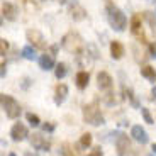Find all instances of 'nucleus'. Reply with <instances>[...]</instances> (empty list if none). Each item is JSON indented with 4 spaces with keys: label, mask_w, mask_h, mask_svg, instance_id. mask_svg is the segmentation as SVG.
Here are the masks:
<instances>
[{
    "label": "nucleus",
    "mask_w": 156,
    "mask_h": 156,
    "mask_svg": "<svg viewBox=\"0 0 156 156\" xmlns=\"http://www.w3.org/2000/svg\"><path fill=\"white\" fill-rule=\"evenodd\" d=\"M107 17H109V22L115 31H124L126 24H127V19L122 14L121 9H117L112 2H107Z\"/></svg>",
    "instance_id": "1"
},
{
    "label": "nucleus",
    "mask_w": 156,
    "mask_h": 156,
    "mask_svg": "<svg viewBox=\"0 0 156 156\" xmlns=\"http://www.w3.org/2000/svg\"><path fill=\"white\" fill-rule=\"evenodd\" d=\"M83 121H85L87 124H92V126H102L104 124V115H102L100 109H98V105L95 102L83 107Z\"/></svg>",
    "instance_id": "2"
},
{
    "label": "nucleus",
    "mask_w": 156,
    "mask_h": 156,
    "mask_svg": "<svg viewBox=\"0 0 156 156\" xmlns=\"http://www.w3.org/2000/svg\"><path fill=\"white\" fill-rule=\"evenodd\" d=\"M0 102H2V109L5 110L9 119H17L20 115V105L17 104V100L14 97L2 94L0 95Z\"/></svg>",
    "instance_id": "3"
},
{
    "label": "nucleus",
    "mask_w": 156,
    "mask_h": 156,
    "mask_svg": "<svg viewBox=\"0 0 156 156\" xmlns=\"http://www.w3.org/2000/svg\"><path fill=\"white\" fill-rule=\"evenodd\" d=\"M63 48L68 51V53H82V48H83V43H82V37H80V34L78 32H68L65 37H63L61 41Z\"/></svg>",
    "instance_id": "4"
},
{
    "label": "nucleus",
    "mask_w": 156,
    "mask_h": 156,
    "mask_svg": "<svg viewBox=\"0 0 156 156\" xmlns=\"http://www.w3.org/2000/svg\"><path fill=\"white\" fill-rule=\"evenodd\" d=\"M131 31H133L134 37L143 44H148V39H146L144 29H143V22H141V16L139 14H134L133 19H131Z\"/></svg>",
    "instance_id": "5"
},
{
    "label": "nucleus",
    "mask_w": 156,
    "mask_h": 156,
    "mask_svg": "<svg viewBox=\"0 0 156 156\" xmlns=\"http://www.w3.org/2000/svg\"><path fill=\"white\" fill-rule=\"evenodd\" d=\"M115 148H117V154L119 156H129L133 153V146H131V141L126 134H119L115 139Z\"/></svg>",
    "instance_id": "6"
},
{
    "label": "nucleus",
    "mask_w": 156,
    "mask_h": 156,
    "mask_svg": "<svg viewBox=\"0 0 156 156\" xmlns=\"http://www.w3.org/2000/svg\"><path fill=\"white\" fill-rule=\"evenodd\" d=\"M26 36H27V41L36 48V49H46V41H44L43 34H41L37 29H29V31L26 32Z\"/></svg>",
    "instance_id": "7"
},
{
    "label": "nucleus",
    "mask_w": 156,
    "mask_h": 156,
    "mask_svg": "<svg viewBox=\"0 0 156 156\" xmlns=\"http://www.w3.org/2000/svg\"><path fill=\"white\" fill-rule=\"evenodd\" d=\"M68 10H70L71 19L76 20V22H80V20H83L87 17V10L80 4H78L76 0H71L70 4H68Z\"/></svg>",
    "instance_id": "8"
},
{
    "label": "nucleus",
    "mask_w": 156,
    "mask_h": 156,
    "mask_svg": "<svg viewBox=\"0 0 156 156\" xmlns=\"http://www.w3.org/2000/svg\"><path fill=\"white\" fill-rule=\"evenodd\" d=\"M31 144H32V148L39 149V151H49V148H51L49 141H48L43 134H37V133H34L31 136Z\"/></svg>",
    "instance_id": "9"
},
{
    "label": "nucleus",
    "mask_w": 156,
    "mask_h": 156,
    "mask_svg": "<svg viewBox=\"0 0 156 156\" xmlns=\"http://www.w3.org/2000/svg\"><path fill=\"white\" fill-rule=\"evenodd\" d=\"M10 136H12L14 141H24L26 137L29 136V131H27V127H26L22 122H16V124L12 126V129H10Z\"/></svg>",
    "instance_id": "10"
},
{
    "label": "nucleus",
    "mask_w": 156,
    "mask_h": 156,
    "mask_svg": "<svg viewBox=\"0 0 156 156\" xmlns=\"http://www.w3.org/2000/svg\"><path fill=\"white\" fill-rule=\"evenodd\" d=\"M97 83H98V88L100 90H110L114 85V80L107 71H100L97 75Z\"/></svg>",
    "instance_id": "11"
},
{
    "label": "nucleus",
    "mask_w": 156,
    "mask_h": 156,
    "mask_svg": "<svg viewBox=\"0 0 156 156\" xmlns=\"http://www.w3.org/2000/svg\"><path fill=\"white\" fill-rule=\"evenodd\" d=\"M131 136H133L139 144H146V143L149 141L144 127H141V126H133V129H131Z\"/></svg>",
    "instance_id": "12"
},
{
    "label": "nucleus",
    "mask_w": 156,
    "mask_h": 156,
    "mask_svg": "<svg viewBox=\"0 0 156 156\" xmlns=\"http://www.w3.org/2000/svg\"><path fill=\"white\" fill-rule=\"evenodd\" d=\"M66 95H68V87L65 83H59L55 90V104L56 105H61L63 102H65V98H66Z\"/></svg>",
    "instance_id": "13"
},
{
    "label": "nucleus",
    "mask_w": 156,
    "mask_h": 156,
    "mask_svg": "<svg viewBox=\"0 0 156 156\" xmlns=\"http://www.w3.org/2000/svg\"><path fill=\"white\" fill-rule=\"evenodd\" d=\"M2 16H4L7 20H16L17 19V9H16V5L5 2V4L2 5Z\"/></svg>",
    "instance_id": "14"
},
{
    "label": "nucleus",
    "mask_w": 156,
    "mask_h": 156,
    "mask_svg": "<svg viewBox=\"0 0 156 156\" xmlns=\"http://www.w3.org/2000/svg\"><path fill=\"white\" fill-rule=\"evenodd\" d=\"M39 66L43 68L44 71H48V70H53V68H56L55 56H53V55H43L41 58H39Z\"/></svg>",
    "instance_id": "15"
},
{
    "label": "nucleus",
    "mask_w": 156,
    "mask_h": 156,
    "mask_svg": "<svg viewBox=\"0 0 156 156\" xmlns=\"http://www.w3.org/2000/svg\"><path fill=\"white\" fill-rule=\"evenodd\" d=\"M122 55H124V46L119 41H112L110 43V56L114 59H121Z\"/></svg>",
    "instance_id": "16"
},
{
    "label": "nucleus",
    "mask_w": 156,
    "mask_h": 156,
    "mask_svg": "<svg viewBox=\"0 0 156 156\" xmlns=\"http://www.w3.org/2000/svg\"><path fill=\"white\" fill-rule=\"evenodd\" d=\"M88 80H90V75L87 73V71H78L76 73V87L80 90L87 88V85H88Z\"/></svg>",
    "instance_id": "17"
},
{
    "label": "nucleus",
    "mask_w": 156,
    "mask_h": 156,
    "mask_svg": "<svg viewBox=\"0 0 156 156\" xmlns=\"http://www.w3.org/2000/svg\"><path fill=\"white\" fill-rule=\"evenodd\" d=\"M141 75L144 78H148L149 82H156V70L153 66H149V65H146V66L141 68Z\"/></svg>",
    "instance_id": "18"
},
{
    "label": "nucleus",
    "mask_w": 156,
    "mask_h": 156,
    "mask_svg": "<svg viewBox=\"0 0 156 156\" xmlns=\"http://www.w3.org/2000/svg\"><path fill=\"white\" fill-rule=\"evenodd\" d=\"M90 144H92V134H90V133L82 134V137H80V143H78V146H80V148H88Z\"/></svg>",
    "instance_id": "19"
},
{
    "label": "nucleus",
    "mask_w": 156,
    "mask_h": 156,
    "mask_svg": "<svg viewBox=\"0 0 156 156\" xmlns=\"http://www.w3.org/2000/svg\"><path fill=\"white\" fill-rule=\"evenodd\" d=\"M22 56L26 59H36V49L34 46H26L22 49Z\"/></svg>",
    "instance_id": "20"
},
{
    "label": "nucleus",
    "mask_w": 156,
    "mask_h": 156,
    "mask_svg": "<svg viewBox=\"0 0 156 156\" xmlns=\"http://www.w3.org/2000/svg\"><path fill=\"white\" fill-rule=\"evenodd\" d=\"M55 75H56V78H58V80L65 76V75H66V65H65V63H59V65H56Z\"/></svg>",
    "instance_id": "21"
},
{
    "label": "nucleus",
    "mask_w": 156,
    "mask_h": 156,
    "mask_svg": "<svg viewBox=\"0 0 156 156\" xmlns=\"http://www.w3.org/2000/svg\"><path fill=\"white\" fill-rule=\"evenodd\" d=\"M59 153H61L63 156H76L73 151V148H71L68 143H65V144H61V149H59Z\"/></svg>",
    "instance_id": "22"
},
{
    "label": "nucleus",
    "mask_w": 156,
    "mask_h": 156,
    "mask_svg": "<svg viewBox=\"0 0 156 156\" xmlns=\"http://www.w3.org/2000/svg\"><path fill=\"white\" fill-rule=\"evenodd\" d=\"M26 117H27V122H29L31 126H34V127H37V126L41 124V121H39V117L36 115V114H32V112H27V115H26Z\"/></svg>",
    "instance_id": "23"
},
{
    "label": "nucleus",
    "mask_w": 156,
    "mask_h": 156,
    "mask_svg": "<svg viewBox=\"0 0 156 156\" xmlns=\"http://www.w3.org/2000/svg\"><path fill=\"white\" fill-rule=\"evenodd\" d=\"M141 114H143V117H144V121L148 122V124H154V119L151 117V114H149V110H148V109L141 107Z\"/></svg>",
    "instance_id": "24"
},
{
    "label": "nucleus",
    "mask_w": 156,
    "mask_h": 156,
    "mask_svg": "<svg viewBox=\"0 0 156 156\" xmlns=\"http://www.w3.org/2000/svg\"><path fill=\"white\" fill-rule=\"evenodd\" d=\"M124 94H126V97H129V100L133 102V105H134V107H139V104H137V100L134 98V95H133V92H131V90H127V88L124 87Z\"/></svg>",
    "instance_id": "25"
},
{
    "label": "nucleus",
    "mask_w": 156,
    "mask_h": 156,
    "mask_svg": "<svg viewBox=\"0 0 156 156\" xmlns=\"http://www.w3.org/2000/svg\"><path fill=\"white\" fill-rule=\"evenodd\" d=\"M7 49H9V43L5 39H0V55H5Z\"/></svg>",
    "instance_id": "26"
},
{
    "label": "nucleus",
    "mask_w": 156,
    "mask_h": 156,
    "mask_svg": "<svg viewBox=\"0 0 156 156\" xmlns=\"http://www.w3.org/2000/svg\"><path fill=\"white\" fill-rule=\"evenodd\" d=\"M87 156H104V151H102V149H100V146H98V148L92 149V151H90Z\"/></svg>",
    "instance_id": "27"
},
{
    "label": "nucleus",
    "mask_w": 156,
    "mask_h": 156,
    "mask_svg": "<svg viewBox=\"0 0 156 156\" xmlns=\"http://www.w3.org/2000/svg\"><path fill=\"white\" fill-rule=\"evenodd\" d=\"M149 53H151V56H154V58H156V43L149 44Z\"/></svg>",
    "instance_id": "28"
},
{
    "label": "nucleus",
    "mask_w": 156,
    "mask_h": 156,
    "mask_svg": "<svg viewBox=\"0 0 156 156\" xmlns=\"http://www.w3.org/2000/svg\"><path fill=\"white\" fill-rule=\"evenodd\" d=\"M43 129H44V131H48V133H53V131H55V126H53V124H44Z\"/></svg>",
    "instance_id": "29"
},
{
    "label": "nucleus",
    "mask_w": 156,
    "mask_h": 156,
    "mask_svg": "<svg viewBox=\"0 0 156 156\" xmlns=\"http://www.w3.org/2000/svg\"><path fill=\"white\" fill-rule=\"evenodd\" d=\"M5 76V63H2V78Z\"/></svg>",
    "instance_id": "30"
},
{
    "label": "nucleus",
    "mask_w": 156,
    "mask_h": 156,
    "mask_svg": "<svg viewBox=\"0 0 156 156\" xmlns=\"http://www.w3.org/2000/svg\"><path fill=\"white\" fill-rule=\"evenodd\" d=\"M151 94H153V95H154V97H156V85L153 87V90H151Z\"/></svg>",
    "instance_id": "31"
},
{
    "label": "nucleus",
    "mask_w": 156,
    "mask_h": 156,
    "mask_svg": "<svg viewBox=\"0 0 156 156\" xmlns=\"http://www.w3.org/2000/svg\"><path fill=\"white\" fill-rule=\"evenodd\" d=\"M151 149H153V153H154V154H156V143H154V144L151 146Z\"/></svg>",
    "instance_id": "32"
},
{
    "label": "nucleus",
    "mask_w": 156,
    "mask_h": 156,
    "mask_svg": "<svg viewBox=\"0 0 156 156\" xmlns=\"http://www.w3.org/2000/svg\"><path fill=\"white\" fill-rule=\"evenodd\" d=\"M56 2H59V4H66L68 0H56Z\"/></svg>",
    "instance_id": "33"
},
{
    "label": "nucleus",
    "mask_w": 156,
    "mask_h": 156,
    "mask_svg": "<svg viewBox=\"0 0 156 156\" xmlns=\"http://www.w3.org/2000/svg\"><path fill=\"white\" fill-rule=\"evenodd\" d=\"M26 156H37V154H34V153H26Z\"/></svg>",
    "instance_id": "34"
},
{
    "label": "nucleus",
    "mask_w": 156,
    "mask_h": 156,
    "mask_svg": "<svg viewBox=\"0 0 156 156\" xmlns=\"http://www.w3.org/2000/svg\"><path fill=\"white\" fill-rule=\"evenodd\" d=\"M9 156H16V153H10V154H9Z\"/></svg>",
    "instance_id": "35"
}]
</instances>
